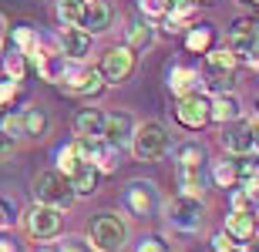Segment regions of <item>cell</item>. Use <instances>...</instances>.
<instances>
[{
	"mask_svg": "<svg viewBox=\"0 0 259 252\" xmlns=\"http://www.w3.org/2000/svg\"><path fill=\"white\" fill-rule=\"evenodd\" d=\"M199 87H202V78L195 68H189V64H172L168 68V91L175 97H185L192 91H199Z\"/></svg>",
	"mask_w": 259,
	"mask_h": 252,
	"instance_id": "15",
	"label": "cell"
},
{
	"mask_svg": "<svg viewBox=\"0 0 259 252\" xmlns=\"http://www.w3.org/2000/svg\"><path fill=\"white\" fill-rule=\"evenodd\" d=\"M4 37H7V17L0 14V44H4Z\"/></svg>",
	"mask_w": 259,
	"mask_h": 252,
	"instance_id": "39",
	"label": "cell"
},
{
	"mask_svg": "<svg viewBox=\"0 0 259 252\" xmlns=\"http://www.w3.org/2000/svg\"><path fill=\"white\" fill-rule=\"evenodd\" d=\"M236 249H242V245L236 242V239H232V235L226 232V229L212 235V252H236Z\"/></svg>",
	"mask_w": 259,
	"mask_h": 252,
	"instance_id": "34",
	"label": "cell"
},
{
	"mask_svg": "<svg viewBox=\"0 0 259 252\" xmlns=\"http://www.w3.org/2000/svg\"><path fill=\"white\" fill-rule=\"evenodd\" d=\"M128 242V225L118 212H98L88 225V245L95 252H121Z\"/></svg>",
	"mask_w": 259,
	"mask_h": 252,
	"instance_id": "1",
	"label": "cell"
},
{
	"mask_svg": "<svg viewBox=\"0 0 259 252\" xmlns=\"http://www.w3.org/2000/svg\"><path fill=\"white\" fill-rule=\"evenodd\" d=\"M202 198L199 195H175L172 202L165 205V219L179 229V232H199V225H202Z\"/></svg>",
	"mask_w": 259,
	"mask_h": 252,
	"instance_id": "6",
	"label": "cell"
},
{
	"mask_svg": "<svg viewBox=\"0 0 259 252\" xmlns=\"http://www.w3.org/2000/svg\"><path fill=\"white\" fill-rule=\"evenodd\" d=\"M91 165H95L101 175H115L118 165H121V148H118V145H108L105 138H101V141H98V148H95V155H91Z\"/></svg>",
	"mask_w": 259,
	"mask_h": 252,
	"instance_id": "23",
	"label": "cell"
},
{
	"mask_svg": "<svg viewBox=\"0 0 259 252\" xmlns=\"http://www.w3.org/2000/svg\"><path fill=\"white\" fill-rule=\"evenodd\" d=\"M256 108H259V97H256Z\"/></svg>",
	"mask_w": 259,
	"mask_h": 252,
	"instance_id": "42",
	"label": "cell"
},
{
	"mask_svg": "<svg viewBox=\"0 0 259 252\" xmlns=\"http://www.w3.org/2000/svg\"><path fill=\"white\" fill-rule=\"evenodd\" d=\"M54 162H58V172H64V175H71V172H74V168L81 165V155H77L74 141L61 145V148H58V155H54Z\"/></svg>",
	"mask_w": 259,
	"mask_h": 252,
	"instance_id": "31",
	"label": "cell"
},
{
	"mask_svg": "<svg viewBox=\"0 0 259 252\" xmlns=\"http://www.w3.org/2000/svg\"><path fill=\"white\" fill-rule=\"evenodd\" d=\"M58 47L67 61H84L91 54V34L84 27H64L58 34Z\"/></svg>",
	"mask_w": 259,
	"mask_h": 252,
	"instance_id": "11",
	"label": "cell"
},
{
	"mask_svg": "<svg viewBox=\"0 0 259 252\" xmlns=\"http://www.w3.org/2000/svg\"><path fill=\"white\" fill-rule=\"evenodd\" d=\"M58 87H64L67 94L77 97H95L105 91V78L98 68H81V61H67L58 78Z\"/></svg>",
	"mask_w": 259,
	"mask_h": 252,
	"instance_id": "4",
	"label": "cell"
},
{
	"mask_svg": "<svg viewBox=\"0 0 259 252\" xmlns=\"http://www.w3.org/2000/svg\"><path fill=\"white\" fill-rule=\"evenodd\" d=\"M256 44H259V27H256Z\"/></svg>",
	"mask_w": 259,
	"mask_h": 252,
	"instance_id": "41",
	"label": "cell"
},
{
	"mask_svg": "<svg viewBox=\"0 0 259 252\" xmlns=\"http://www.w3.org/2000/svg\"><path fill=\"white\" fill-rule=\"evenodd\" d=\"M249 125H252V155H259V118L249 121Z\"/></svg>",
	"mask_w": 259,
	"mask_h": 252,
	"instance_id": "38",
	"label": "cell"
},
{
	"mask_svg": "<svg viewBox=\"0 0 259 252\" xmlns=\"http://www.w3.org/2000/svg\"><path fill=\"white\" fill-rule=\"evenodd\" d=\"M34 198L44 205H54V209H71L74 205V188H71V178H67L64 172H58V168H51V172H40L37 178H34Z\"/></svg>",
	"mask_w": 259,
	"mask_h": 252,
	"instance_id": "3",
	"label": "cell"
},
{
	"mask_svg": "<svg viewBox=\"0 0 259 252\" xmlns=\"http://www.w3.org/2000/svg\"><path fill=\"white\" fill-rule=\"evenodd\" d=\"M74 135L77 138H101L105 135V111L101 108H81L74 115Z\"/></svg>",
	"mask_w": 259,
	"mask_h": 252,
	"instance_id": "18",
	"label": "cell"
},
{
	"mask_svg": "<svg viewBox=\"0 0 259 252\" xmlns=\"http://www.w3.org/2000/svg\"><path fill=\"white\" fill-rule=\"evenodd\" d=\"M205 68L209 71H236L239 68V54L232 47H212V51H205Z\"/></svg>",
	"mask_w": 259,
	"mask_h": 252,
	"instance_id": "26",
	"label": "cell"
},
{
	"mask_svg": "<svg viewBox=\"0 0 259 252\" xmlns=\"http://www.w3.org/2000/svg\"><path fill=\"white\" fill-rule=\"evenodd\" d=\"M0 68H4V74H7V78L20 81L24 74H27V58H24V54L14 47L10 54H4V58H0Z\"/></svg>",
	"mask_w": 259,
	"mask_h": 252,
	"instance_id": "30",
	"label": "cell"
},
{
	"mask_svg": "<svg viewBox=\"0 0 259 252\" xmlns=\"http://www.w3.org/2000/svg\"><path fill=\"white\" fill-rule=\"evenodd\" d=\"M111 7H108L105 0H84V10H81V24L77 27H84L91 37L95 34H105L108 27H111Z\"/></svg>",
	"mask_w": 259,
	"mask_h": 252,
	"instance_id": "13",
	"label": "cell"
},
{
	"mask_svg": "<svg viewBox=\"0 0 259 252\" xmlns=\"http://www.w3.org/2000/svg\"><path fill=\"white\" fill-rule=\"evenodd\" d=\"M209 111H212V121H215V125H226V121L242 118V101L232 94V91H222V94L209 97Z\"/></svg>",
	"mask_w": 259,
	"mask_h": 252,
	"instance_id": "17",
	"label": "cell"
},
{
	"mask_svg": "<svg viewBox=\"0 0 259 252\" xmlns=\"http://www.w3.org/2000/svg\"><path fill=\"white\" fill-rule=\"evenodd\" d=\"M175 121H179L185 131H202V128L212 121L209 94H202V91H192V94L179 97V105H175Z\"/></svg>",
	"mask_w": 259,
	"mask_h": 252,
	"instance_id": "8",
	"label": "cell"
},
{
	"mask_svg": "<svg viewBox=\"0 0 259 252\" xmlns=\"http://www.w3.org/2000/svg\"><path fill=\"white\" fill-rule=\"evenodd\" d=\"M256 27H259V20H252V17H239L236 24L229 27V47L236 51V54H249V51H259V44H256Z\"/></svg>",
	"mask_w": 259,
	"mask_h": 252,
	"instance_id": "14",
	"label": "cell"
},
{
	"mask_svg": "<svg viewBox=\"0 0 259 252\" xmlns=\"http://www.w3.org/2000/svg\"><path fill=\"white\" fill-rule=\"evenodd\" d=\"M67 178H71V188H74L77 198H88V195L98 192V178H101V172H98L91 162H81V165L67 175Z\"/></svg>",
	"mask_w": 259,
	"mask_h": 252,
	"instance_id": "19",
	"label": "cell"
},
{
	"mask_svg": "<svg viewBox=\"0 0 259 252\" xmlns=\"http://www.w3.org/2000/svg\"><path fill=\"white\" fill-rule=\"evenodd\" d=\"M135 64H138V54H135L128 44H121V47H111L105 51V58H101V78H105V84H121V81L132 78Z\"/></svg>",
	"mask_w": 259,
	"mask_h": 252,
	"instance_id": "9",
	"label": "cell"
},
{
	"mask_svg": "<svg viewBox=\"0 0 259 252\" xmlns=\"http://www.w3.org/2000/svg\"><path fill=\"white\" fill-rule=\"evenodd\" d=\"M20 118H24V138H40L48 131V111L44 108H24Z\"/></svg>",
	"mask_w": 259,
	"mask_h": 252,
	"instance_id": "28",
	"label": "cell"
},
{
	"mask_svg": "<svg viewBox=\"0 0 259 252\" xmlns=\"http://www.w3.org/2000/svg\"><path fill=\"white\" fill-rule=\"evenodd\" d=\"M128 145H132L138 162H158V158L168 155L172 135H168L165 125H158V121H145V125H135V135H132Z\"/></svg>",
	"mask_w": 259,
	"mask_h": 252,
	"instance_id": "2",
	"label": "cell"
},
{
	"mask_svg": "<svg viewBox=\"0 0 259 252\" xmlns=\"http://www.w3.org/2000/svg\"><path fill=\"white\" fill-rule=\"evenodd\" d=\"M125 44L135 51V54H142V51H148L155 44V27L148 24V20H132L125 30Z\"/></svg>",
	"mask_w": 259,
	"mask_h": 252,
	"instance_id": "22",
	"label": "cell"
},
{
	"mask_svg": "<svg viewBox=\"0 0 259 252\" xmlns=\"http://www.w3.org/2000/svg\"><path fill=\"white\" fill-rule=\"evenodd\" d=\"M209 158H205V148L202 141H182V145L175 148V165L179 168H195V165H205Z\"/></svg>",
	"mask_w": 259,
	"mask_h": 252,
	"instance_id": "25",
	"label": "cell"
},
{
	"mask_svg": "<svg viewBox=\"0 0 259 252\" xmlns=\"http://www.w3.org/2000/svg\"><path fill=\"white\" fill-rule=\"evenodd\" d=\"M138 252H168V249H165V242L158 239V235H148V239L138 242Z\"/></svg>",
	"mask_w": 259,
	"mask_h": 252,
	"instance_id": "35",
	"label": "cell"
},
{
	"mask_svg": "<svg viewBox=\"0 0 259 252\" xmlns=\"http://www.w3.org/2000/svg\"><path fill=\"white\" fill-rule=\"evenodd\" d=\"M54 10H58V20L64 27H77L81 24V10H84V0H54Z\"/></svg>",
	"mask_w": 259,
	"mask_h": 252,
	"instance_id": "29",
	"label": "cell"
},
{
	"mask_svg": "<svg viewBox=\"0 0 259 252\" xmlns=\"http://www.w3.org/2000/svg\"><path fill=\"white\" fill-rule=\"evenodd\" d=\"M135 135V118L128 115V111H111V115H105V141L108 145H118L125 148L128 141H132Z\"/></svg>",
	"mask_w": 259,
	"mask_h": 252,
	"instance_id": "12",
	"label": "cell"
},
{
	"mask_svg": "<svg viewBox=\"0 0 259 252\" xmlns=\"http://www.w3.org/2000/svg\"><path fill=\"white\" fill-rule=\"evenodd\" d=\"M121 205H125L135 219H155L158 205H162V195H158L155 182H148V178H135V182L125 185Z\"/></svg>",
	"mask_w": 259,
	"mask_h": 252,
	"instance_id": "5",
	"label": "cell"
},
{
	"mask_svg": "<svg viewBox=\"0 0 259 252\" xmlns=\"http://www.w3.org/2000/svg\"><path fill=\"white\" fill-rule=\"evenodd\" d=\"M37 252H58V245H40Z\"/></svg>",
	"mask_w": 259,
	"mask_h": 252,
	"instance_id": "40",
	"label": "cell"
},
{
	"mask_svg": "<svg viewBox=\"0 0 259 252\" xmlns=\"http://www.w3.org/2000/svg\"><path fill=\"white\" fill-rule=\"evenodd\" d=\"M215 44V27L212 24H192L185 30V51L189 54H205Z\"/></svg>",
	"mask_w": 259,
	"mask_h": 252,
	"instance_id": "20",
	"label": "cell"
},
{
	"mask_svg": "<svg viewBox=\"0 0 259 252\" xmlns=\"http://www.w3.org/2000/svg\"><path fill=\"white\" fill-rule=\"evenodd\" d=\"M226 232L239 245L249 242L252 235H256V215H252V209H232V212L226 215Z\"/></svg>",
	"mask_w": 259,
	"mask_h": 252,
	"instance_id": "16",
	"label": "cell"
},
{
	"mask_svg": "<svg viewBox=\"0 0 259 252\" xmlns=\"http://www.w3.org/2000/svg\"><path fill=\"white\" fill-rule=\"evenodd\" d=\"M24 229H27V235L37 239V242L54 239V235L61 232V209L44 205V202H34L27 212H24Z\"/></svg>",
	"mask_w": 259,
	"mask_h": 252,
	"instance_id": "7",
	"label": "cell"
},
{
	"mask_svg": "<svg viewBox=\"0 0 259 252\" xmlns=\"http://www.w3.org/2000/svg\"><path fill=\"white\" fill-rule=\"evenodd\" d=\"M58 252H88V245L81 239H74V235H67V239L58 242Z\"/></svg>",
	"mask_w": 259,
	"mask_h": 252,
	"instance_id": "36",
	"label": "cell"
},
{
	"mask_svg": "<svg viewBox=\"0 0 259 252\" xmlns=\"http://www.w3.org/2000/svg\"><path fill=\"white\" fill-rule=\"evenodd\" d=\"M138 10L145 14V20H158L168 10V0H138Z\"/></svg>",
	"mask_w": 259,
	"mask_h": 252,
	"instance_id": "32",
	"label": "cell"
},
{
	"mask_svg": "<svg viewBox=\"0 0 259 252\" xmlns=\"http://www.w3.org/2000/svg\"><path fill=\"white\" fill-rule=\"evenodd\" d=\"M7 225H14V205L0 198V229H7Z\"/></svg>",
	"mask_w": 259,
	"mask_h": 252,
	"instance_id": "37",
	"label": "cell"
},
{
	"mask_svg": "<svg viewBox=\"0 0 259 252\" xmlns=\"http://www.w3.org/2000/svg\"><path fill=\"white\" fill-rule=\"evenodd\" d=\"M179 188H182V195H202V188H205V165L179 168Z\"/></svg>",
	"mask_w": 259,
	"mask_h": 252,
	"instance_id": "27",
	"label": "cell"
},
{
	"mask_svg": "<svg viewBox=\"0 0 259 252\" xmlns=\"http://www.w3.org/2000/svg\"><path fill=\"white\" fill-rule=\"evenodd\" d=\"M222 148H226L229 155H246V152H252V125L249 121H242V118L226 121V125H222Z\"/></svg>",
	"mask_w": 259,
	"mask_h": 252,
	"instance_id": "10",
	"label": "cell"
},
{
	"mask_svg": "<svg viewBox=\"0 0 259 252\" xmlns=\"http://www.w3.org/2000/svg\"><path fill=\"white\" fill-rule=\"evenodd\" d=\"M10 40H14V47H17L27 61L34 58V51L40 47L37 27H34V24H27V20H24V24H14V30H10Z\"/></svg>",
	"mask_w": 259,
	"mask_h": 252,
	"instance_id": "21",
	"label": "cell"
},
{
	"mask_svg": "<svg viewBox=\"0 0 259 252\" xmlns=\"http://www.w3.org/2000/svg\"><path fill=\"white\" fill-rule=\"evenodd\" d=\"M209 175H212V182L219 185V188H236V185H239V162H236V155L212 162Z\"/></svg>",
	"mask_w": 259,
	"mask_h": 252,
	"instance_id": "24",
	"label": "cell"
},
{
	"mask_svg": "<svg viewBox=\"0 0 259 252\" xmlns=\"http://www.w3.org/2000/svg\"><path fill=\"white\" fill-rule=\"evenodd\" d=\"M17 94H20V81H14V78L0 81V108H10L17 101Z\"/></svg>",
	"mask_w": 259,
	"mask_h": 252,
	"instance_id": "33",
	"label": "cell"
}]
</instances>
